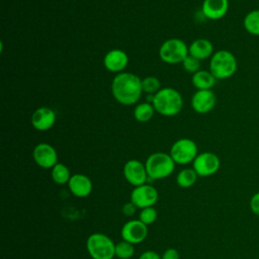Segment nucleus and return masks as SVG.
Here are the masks:
<instances>
[{"label":"nucleus","instance_id":"1","mask_svg":"<svg viewBox=\"0 0 259 259\" xmlns=\"http://www.w3.org/2000/svg\"><path fill=\"white\" fill-rule=\"evenodd\" d=\"M143 93L142 79L130 72L116 74L111 82V94L122 105L136 104Z\"/></svg>","mask_w":259,"mask_h":259},{"label":"nucleus","instance_id":"2","mask_svg":"<svg viewBox=\"0 0 259 259\" xmlns=\"http://www.w3.org/2000/svg\"><path fill=\"white\" fill-rule=\"evenodd\" d=\"M152 104L159 114L164 116H174L181 111L183 98L180 92L175 88L164 87L154 94Z\"/></svg>","mask_w":259,"mask_h":259},{"label":"nucleus","instance_id":"3","mask_svg":"<svg viewBox=\"0 0 259 259\" xmlns=\"http://www.w3.org/2000/svg\"><path fill=\"white\" fill-rule=\"evenodd\" d=\"M238 69V62L235 55L227 50H220L213 53L209 61V71L217 80L231 78Z\"/></svg>","mask_w":259,"mask_h":259},{"label":"nucleus","instance_id":"4","mask_svg":"<svg viewBox=\"0 0 259 259\" xmlns=\"http://www.w3.org/2000/svg\"><path fill=\"white\" fill-rule=\"evenodd\" d=\"M149 178L159 180L171 175L175 169V162L170 154L156 152L151 154L145 163Z\"/></svg>","mask_w":259,"mask_h":259},{"label":"nucleus","instance_id":"5","mask_svg":"<svg viewBox=\"0 0 259 259\" xmlns=\"http://www.w3.org/2000/svg\"><path fill=\"white\" fill-rule=\"evenodd\" d=\"M86 249L92 259H113L115 256V244L102 233L90 235L86 242Z\"/></svg>","mask_w":259,"mask_h":259},{"label":"nucleus","instance_id":"6","mask_svg":"<svg viewBox=\"0 0 259 259\" xmlns=\"http://www.w3.org/2000/svg\"><path fill=\"white\" fill-rule=\"evenodd\" d=\"M188 55V46L182 39L176 37L165 40L159 49L160 59L170 65L182 63Z\"/></svg>","mask_w":259,"mask_h":259},{"label":"nucleus","instance_id":"7","mask_svg":"<svg viewBox=\"0 0 259 259\" xmlns=\"http://www.w3.org/2000/svg\"><path fill=\"white\" fill-rule=\"evenodd\" d=\"M197 152V146L193 140L182 138L173 143L169 154L174 160L175 164L186 165L194 161L198 155Z\"/></svg>","mask_w":259,"mask_h":259},{"label":"nucleus","instance_id":"8","mask_svg":"<svg viewBox=\"0 0 259 259\" xmlns=\"http://www.w3.org/2000/svg\"><path fill=\"white\" fill-rule=\"evenodd\" d=\"M192 165L198 176L206 177L213 175L219 171L221 160L219 156L212 152H203L196 156Z\"/></svg>","mask_w":259,"mask_h":259},{"label":"nucleus","instance_id":"9","mask_svg":"<svg viewBox=\"0 0 259 259\" xmlns=\"http://www.w3.org/2000/svg\"><path fill=\"white\" fill-rule=\"evenodd\" d=\"M157 189L149 184H143L134 188L131 193V201L140 208L153 206L158 200Z\"/></svg>","mask_w":259,"mask_h":259},{"label":"nucleus","instance_id":"10","mask_svg":"<svg viewBox=\"0 0 259 259\" xmlns=\"http://www.w3.org/2000/svg\"><path fill=\"white\" fill-rule=\"evenodd\" d=\"M123 175L125 180L135 187L145 184L149 177L145 164L136 159L125 162L123 166Z\"/></svg>","mask_w":259,"mask_h":259},{"label":"nucleus","instance_id":"11","mask_svg":"<svg viewBox=\"0 0 259 259\" xmlns=\"http://www.w3.org/2000/svg\"><path fill=\"white\" fill-rule=\"evenodd\" d=\"M32 158L36 165L45 169L53 168L58 163L57 151L48 143L37 144L32 151Z\"/></svg>","mask_w":259,"mask_h":259},{"label":"nucleus","instance_id":"12","mask_svg":"<svg viewBox=\"0 0 259 259\" xmlns=\"http://www.w3.org/2000/svg\"><path fill=\"white\" fill-rule=\"evenodd\" d=\"M190 104L192 109L199 114H205L210 112L217 104V95L209 90H197L191 97Z\"/></svg>","mask_w":259,"mask_h":259},{"label":"nucleus","instance_id":"13","mask_svg":"<svg viewBox=\"0 0 259 259\" xmlns=\"http://www.w3.org/2000/svg\"><path fill=\"white\" fill-rule=\"evenodd\" d=\"M120 235L122 239L133 245L142 243L147 235H148V228L140 220H131L126 222L120 231Z\"/></svg>","mask_w":259,"mask_h":259},{"label":"nucleus","instance_id":"14","mask_svg":"<svg viewBox=\"0 0 259 259\" xmlns=\"http://www.w3.org/2000/svg\"><path fill=\"white\" fill-rule=\"evenodd\" d=\"M57 116L54 109L48 106H40L36 108L31 114V125L39 132H46L51 130L55 122Z\"/></svg>","mask_w":259,"mask_h":259},{"label":"nucleus","instance_id":"15","mask_svg":"<svg viewBox=\"0 0 259 259\" xmlns=\"http://www.w3.org/2000/svg\"><path fill=\"white\" fill-rule=\"evenodd\" d=\"M103 65L105 69L111 73L119 74L128 65L127 54L120 49H113L108 51L103 58Z\"/></svg>","mask_w":259,"mask_h":259},{"label":"nucleus","instance_id":"16","mask_svg":"<svg viewBox=\"0 0 259 259\" xmlns=\"http://www.w3.org/2000/svg\"><path fill=\"white\" fill-rule=\"evenodd\" d=\"M229 6V0H203L201 11L207 19L219 20L228 13Z\"/></svg>","mask_w":259,"mask_h":259},{"label":"nucleus","instance_id":"17","mask_svg":"<svg viewBox=\"0 0 259 259\" xmlns=\"http://www.w3.org/2000/svg\"><path fill=\"white\" fill-rule=\"evenodd\" d=\"M68 186L73 195L81 198L88 196L93 188L91 179L88 176L80 173L71 176Z\"/></svg>","mask_w":259,"mask_h":259},{"label":"nucleus","instance_id":"18","mask_svg":"<svg viewBox=\"0 0 259 259\" xmlns=\"http://www.w3.org/2000/svg\"><path fill=\"white\" fill-rule=\"evenodd\" d=\"M188 50L189 55L199 61L210 58L214 53L211 41L206 38H196L189 45Z\"/></svg>","mask_w":259,"mask_h":259},{"label":"nucleus","instance_id":"19","mask_svg":"<svg viewBox=\"0 0 259 259\" xmlns=\"http://www.w3.org/2000/svg\"><path fill=\"white\" fill-rule=\"evenodd\" d=\"M215 77L210 73V71L199 70L192 74L191 83L197 90H209L215 84Z\"/></svg>","mask_w":259,"mask_h":259},{"label":"nucleus","instance_id":"20","mask_svg":"<svg viewBox=\"0 0 259 259\" xmlns=\"http://www.w3.org/2000/svg\"><path fill=\"white\" fill-rule=\"evenodd\" d=\"M155 108L151 102H141L134 109V117L139 122H147L152 119L155 113Z\"/></svg>","mask_w":259,"mask_h":259},{"label":"nucleus","instance_id":"21","mask_svg":"<svg viewBox=\"0 0 259 259\" xmlns=\"http://www.w3.org/2000/svg\"><path fill=\"white\" fill-rule=\"evenodd\" d=\"M243 26L251 35L259 36V9L251 10L245 15Z\"/></svg>","mask_w":259,"mask_h":259},{"label":"nucleus","instance_id":"22","mask_svg":"<svg viewBox=\"0 0 259 259\" xmlns=\"http://www.w3.org/2000/svg\"><path fill=\"white\" fill-rule=\"evenodd\" d=\"M197 173L194 171L193 168H185L182 169L176 177V183L178 186L182 188H188L191 187L197 179Z\"/></svg>","mask_w":259,"mask_h":259},{"label":"nucleus","instance_id":"23","mask_svg":"<svg viewBox=\"0 0 259 259\" xmlns=\"http://www.w3.org/2000/svg\"><path fill=\"white\" fill-rule=\"evenodd\" d=\"M71 176L72 175L70 174L69 168L66 165L62 164V163H57L52 168V179L57 184L62 185V184L68 183Z\"/></svg>","mask_w":259,"mask_h":259},{"label":"nucleus","instance_id":"24","mask_svg":"<svg viewBox=\"0 0 259 259\" xmlns=\"http://www.w3.org/2000/svg\"><path fill=\"white\" fill-rule=\"evenodd\" d=\"M135 253L134 245L122 240L115 244V256L119 259H130Z\"/></svg>","mask_w":259,"mask_h":259},{"label":"nucleus","instance_id":"25","mask_svg":"<svg viewBox=\"0 0 259 259\" xmlns=\"http://www.w3.org/2000/svg\"><path fill=\"white\" fill-rule=\"evenodd\" d=\"M142 88L147 94H156L161 89V82L155 76H148L142 79Z\"/></svg>","mask_w":259,"mask_h":259},{"label":"nucleus","instance_id":"26","mask_svg":"<svg viewBox=\"0 0 259 259\" xmlns=\"http://www.w3.org/2000/svg\"><path fill=\"white\" fill-rule=\"evenodd\" d=\"M157 215H158L157 210L153 206H149V207L142 208L139 214V220L148 226L150 224H153L156 221Z\"/></svg>","mask_w":259,"mask_h":259},{"label":"nucleus","instance_id":"27","mask_svg":"<svg viewBox=\"0 0 259 259\" xmlns=\"http://www.w3.org/2000/svg\"><path fill=\"white\" fill-rule=\"evenodd\" d=\"M181 64L183 69L191 74H194L200 70V61L190 55H188Z\"/></svg>","mask_w":259,"mask_h":259},{"label":"nucleus","instance_id":"28","mask_svg":"<svg viewBox=\"0 0 259 259\" xmlns=\"http://www.w3.org/2000/svg\"><path fill=\"white\" fill-rule=\"evenodd\" d=\"M250 208L253 213L259 215V192H256L252 195L250 199Z\"/></svg>","mask_w":259,"mask_h":259},{"label":"nucleus","instance_id":"29","mask_svg":"<svg viewBox=\"0 0 259 259\" xmlns=\"http://www.w3.org/2000/svg\"><path fill=\"white\" fill-rule=\"evenodd\" d=\"M162 259H179V253L176 249L169 248L163 253Z\"/></svg>","mask_w":259,"mask_h":259},{"label":"nucleus","instance_id":"30","mask_svg":"<svg viewBox=\"0 0 259 259\" xmlns=\"http://www.w3.org/2000/svg\"><path fill=\"white\" fill-rule=\"evenodd\" d=\"M136 208H137V206L131 201V202L125 203V204L122 206V212H123L124 215L131 217V215H133V214L136 212Z\"/></svg>","mask_w":259,"mask_h":259},{"label":"nucleus","instance_id":"31","mask_svg":"<svg viewBox=\"0 0 259 259\" xmlns=\"http://www.w3.org/2000/svg\"><path fill=\"white\" fill-rule=\"evenodd\" d=\"M139 259H162V257L157 252L148 250V251L143 252L141 254V256L139 257Z\"/></svg>","mask_w":259,"mask_h":259}]
</instances>
